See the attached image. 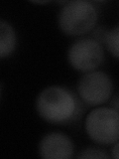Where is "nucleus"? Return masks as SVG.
Here are the masks:
<instances>
[{
	"label": "nucleus",
	"mask_w": 119,
	"mask_h": 159,
	"mask_svg": "<svg viewBox=\"0 0 119 159\" xmlns=\"http://www.w3.org/2000/svg\"><path fill=\"white\" fill-rule=\"evenodd\" d=\"M73 149L71 138L61 132L47 134L39 144V154L45 159H68L73 156Z\"/></svg>",
	"instance_id": "423d86ee"
},
{
	"label": "nucleus",
	"mask_w": 119,
	"mask_h": 159,
	"mask_svg": "<svg viewBox=\"0 0 119 159\" xmlns=\"http://www.w3.org/2000/svg\"><path fill=\"white\" fill-rule=\"evenodd\" d=\"M86 130L94 142L114 144L119 140V113L112 107L95 108L86 119Z\"/></svg>",
	"instance_id": "7ed1b4c3"
},
{
	"label": "nucleus",
	"mask_w": 119,
	"mask_h": 159,
	"mask_svg": "<svg viewBox=\"0 0 119 159\" xmlns=\"http://www.w3.org/2000/svg\"><path fill=\"white\" fill-rule=\"evenodd\" d=\"M16 46V34L13 27L8 22L0 21V57L9 56Z\"/></svg>",
	"instance_id": "0eeeda50"
},
{
	"label": "nucleus",
	"mask_w": 119,
	"mask_h": 159,
	"mask_svg": "<svg viewBox=\"0 0 119 159\" xmlns=\"http://www.w3.org/2000/svg\"><path fill=\"white\" fill-rule=\"evenodd\" d=\"M109 155L98 148H86L78 154V158H108Z\"/></svg>",
	"instance_id": "1a4fd4ad"
},
{
	"label": "nucleus",
	"mask_w": 119,
	"mask_h": 159,
	"mask_svg": "<svg viewBox=\"0 0 119 159\" xmlns=\"http://www.w3.org/2000/svg\"><path fill=\"white\" fill-rule=\"evenodd\" d=\"M111 107L119 113V93L111 99Z\"/></svg>",
	"instance_id": "9d476101"
},
{
	"label": "nucleus",
	"mask_w": 119,
	"mask_h": 159,
	"mask_svg": "<svg viewBox=\"0 0 119 159\" xmlns=\"http://www.w3.org/2000/svg\"><path fill=\"white\" fill-rule=\"evenodd\" d=\"M39 116L51 123L71 121L77 112V102L73 93L60 86L48 87L40 93L36 101Z\"/></svg>",
	"instance_id": "f257e3e1"
},
{
	"label": "nucleus",
	"mask_w": 119,
	"mask_h": 159,
	"mask_svg": "<svg viewBox=\"0 0 119 159\" xmlns=\"http://www.w3.org/2000/svg\"><path fill=\"white\" fill-rule=\"evenodd\" d=\"M104 53L101 44L91 38L79 39L69 47L68 60L71 66L77 71L88 73L101 65Z\"/></svg>",
	"instance_id": "20e7f679"
},
{
	"label": "nucleus",
	"mask_w": 119,
	"mask_h": 159,
	"mask_svg": "<svg viewBox=\"0 0 119 159\" xmlns=\"http://www.w3.org/2000/svg\"><path fill=\"white\" fill-rule=\"evenodd\" d=\"M106 48L115 58L119 59V26L111 29L105 35Z\"/></svg>",
	"instance_id": "6e6552de"
},
{
	"label": "nucleus",
	"mask_w": 119,
	"mask_h": 159,
	"mask_svg": "<svg viewBox=\"0 0 119 159\" xmlns=\"http://www.w3.org/2000/svg\"><path fill=\"white\" fill-rule=\"evenodd\" d=\"M112 156L119 159V140L114 143V146L112 148Z\"/></svg>",
	"instance_id": "9b49d317"
},
{
	"label": "nucleus",
	"mask_w": 119,
	"mask_h": 159,
	"mask_svg": "<svg viewBox=\"0 0 119 159\" xmlns=\"http://www.w3.org/2000/svg\"><path fill=\"white\" fill-rule=\"evenodd\" d=\"M97 21L96 8L91 2L76 0L67 3L59 14V26L69 36H81L89 32Z\"/></svg>",
	"instance_id": "f03ea898"
},
{
	"label": "nucleus",
	"mask_w": 119,
	"mask_h": 159,
	"mask_svg": "<svg viewBox=\"0 0 119 159\" xmlns=\"http://www.w3.org/2000/svg\"><path fill=\"white\" fill-rule=\"evenodd\" d=\"M112 81L103 72L86 73L77 84V93L82 102L89 106H99L107 102L112 93Z\"/></svg>",
	"instance_id": "39448f33"
}]
</instances>
